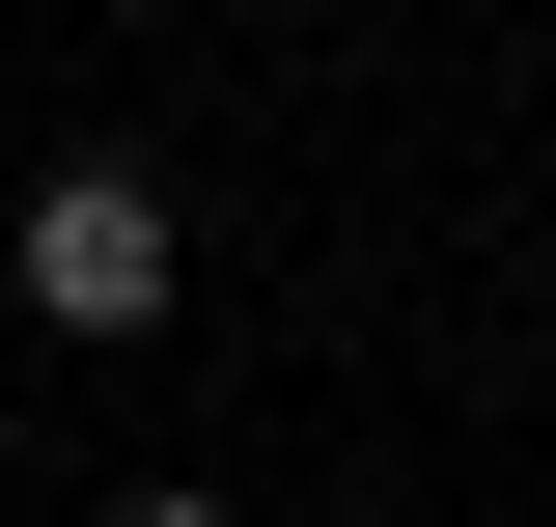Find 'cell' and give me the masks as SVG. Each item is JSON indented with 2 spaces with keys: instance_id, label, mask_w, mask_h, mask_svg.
I'll return each instance as SVG.
<instances>
[{
  "instance_id": "1",
  "label": "cell",
  "mask_w": 556,
  "mask_h": 527,
  "mask_svg": "<svg viewBox=\"0 0 556 527\" xmlns=\"http://www.w3.org/2000/svg\"><path fill=\"white\" fill-rule=\"evenodd\" d=\"M28 306L112 361V333H167V167H56L28 195Z\"/></svg>"
},
{
  "instance_id": "2",
  "label": "cell",
  "mask_w": 556,
  "mask_h": 527,
  "mask_svg": "<svg viewBox=\"0 0 556 527\" xmlns=\"http://www.w3.org/2000/svg\"><path fill=\"white\" fill-rule=\"evenodd\" d=\"M112 527H251V500H112Z\"/></svg>"
}]
</instances>
